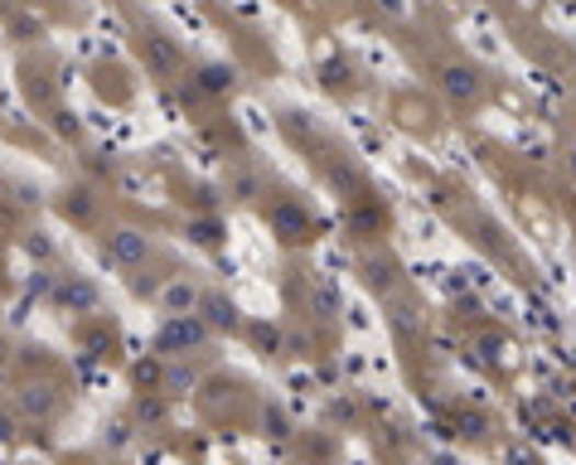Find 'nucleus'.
Listing matches in <instances>:
<instances>
[{
    "instance_id": "423d86ee",
    "label": "nucleus",
    "mask_w": 576,
    "mask_h": 465,
    "mask_svg": "<svg viewBox=\"0 0 576 465\" xmlns=\"http://www.w3.org/2000/svg\"><path fill=\"white\" fill-rule=\"evenodd\" d=\"M204 306H208V310H204V320H208V325H223V320H233V306H228V300H218V296H208V300H204Z\"/></svg>"
},
{
    "instance_id": "39448f33",
    "label": "nucleus",
    "mask_w": 576,
    "mask_h": 465,
    "mask_svg": "<svg viewBox=\"0 0 576 465\" xmlns=\"http://www.w3.org/2000/svg\"><path fill=\"white\" fill-rule=\"evenodd\" d=\"M160 388H165V393H190V388H194V368H190V364H170V368L160 374Z\"/></svg>"
},
{
    "instance_id": "0eeeda50",
    "label": "nucleus",
    "mask_w": 576,
    "mask_h": 465,
    "mask_svg": "<svg viewBox=\"0 0 576 465\" xmlns=\"http://www.w3.org/2000/svg\"><path fill=\"white\" fill-rule=\"evenodd\" d=\"M10 436H15V417H10L5 407H0V441H10Z\"/></svg>"
},
{
    "instance_id": "6e6552de",
    "label": "nucleus",
    "mask_w": 576,
    "mask_h": 465,
    "mask_svg": "<svg viewBox=\"0 0 576 465\" xmlns=\"http://www.w3.org/2000/svg\"><path fill=\"white\" fill-rule=\"evenodd\" d=\"M204 88H214V92H223V88H228V78H223L218 68H208V73H204Z\"/></svg>"
},
{
    "instance_id": "f03ea898",
    "label": "nucleus",
    "mask_w": 576,
    "mask_h": 465,
    "mask_svg": "<svg viewBox=\"0 0 576 465\" xmlns=\"http://www.w3.org/2000/svg\"><path fill=\"white\" fill-rule=\"evenodd\" d=\"M102 258L126 266V272H136V266L150 262V238L140 228H112L108 238H102Z\"/></svg>"
},
{
    "instance_id": "f257e3e1",
    "label": "nucleus",
    "mask_w": 576,
    "mask_h": 465,
    "mask_svg": "<svg viewBox=\"0 0 576 465\" xmlns=\"http://www.w3.org/2000/svg\"><path fill=\"white\" fill-rule=\"evenodd\" d=\"M208 334H214V330H208L204 316H170V320H165V330L156 334V344L170 359H180V354H190V349H204Z\"/></svg>"
},
{
    "instance_id": "7ed1b4c3",
    "label": "nucleus",
    "mask_w": 576,
    "mask_h": 465,
    "mask_svg": "<svg viewBox=\"0 0 576 465\" xmlns=\"http://www.w3.org/2000/svg\"><path fill=\"white\" fill-rule=\"evenodd\" d=\"M272 224H276V232H281V242H301V238H310V218H305V208H296V204L272 208Z\"/></svg>"
},
{
    "instance_id": "20e7f679",
    "label": "nucleus",
    "mask_w": 576,
    "mask_h": 465,
    "mask_svg": "<svg viewBox=\"0 0 576 465\" xmlns=\"http://www.w3.org/2000/svg\"><path fill=\"white\" fill-rule=\"evenodd\" d=\"M194 300H199V296H194L190 286L174 282V286L160 296V310H170V316H194Z\"/></svg>"
}]
</instances>
